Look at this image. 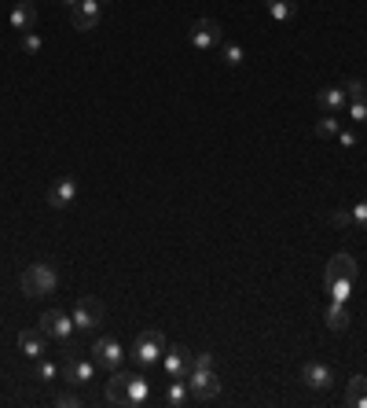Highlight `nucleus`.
Instances as JSON below:
<instances>
[{"label": "nucleus", "mask_w": 367, "mask_h": 408, "mask_svg": "<svg viewBox=\"0 0 367 408\" xmlns=\"http://www.w3.org/2000/svg\"><path fill=\"white\" fill-rule=\"evenodd\" d=\"M55 283H59V276H55V269L48 265V261H37V265H29V269L22 272V295H29V298L52 295Z\"/></svg>", "instance_id": "1"}, {"label": "nucleus", "mask_w": 367, "mask_h": 408, "mask_svg": "<svg viewBox=\"0 0 367 408\" xmlns=\"http://www.w3.org/2000/svg\"><path fill=\"white\" fill-rule=\"evenodd\" d=\"M41 331H44L48 338L62 342L67 350H74V331H77V324H74V317L62 313V309H48V313L41 317Z\"/></svg>", "instance_id": "2"}, {"label": "nucleus", "mask_w": 367, "mask_h": 408, "mask_svg": "<svg viewBox=\"0 0 367 408\" xmlns=\"http://www.w3.org/2000/svg\"><path fill=\"white\" fill-rule=\"evenodd\" d=\"M166 335L162 331H143L136 338V346H133V361L143 364V368H151L154 361H162V353H166Z\"/></svg>", "instance_id": "3"}, {"label": "nucleus", "mask_w": 367, "mask_h": 408, "mask_svg": "<svg viewBox=\"0 0 367 408\" xmlns=\"http://www.w3.org/2000/svg\"><path fill=\"white\" fill-rule=\"evenodd\" d=\"M187 386H191V397H199V401H213L220 394V379L213 375V368H191Z\"/></svg>", "instance_id": "4"}, {"label": "nucleus", "mask_w": 367, "mask_h": 408, "mask_svg": "<svg viewBox=\"0 0 367 408\" xmlns=\"http://www.w3.org/2000/svg\"><path fill=\"white\" fill-rule=\"evenodd\" d=\"M220 41H225V30H220L217 19H199L191 26V44H195L199 52H213Z\"/></svg>", "instance_id": "5"}, {"label": "nucleus", "mask_w": 367, "mask_h": 408, "mask_svg": "<svg viewBox=\"0 0 367 408\" xmlns=\"http://www.w3.org/2000/svg\"><path fill=\"white\" fill-rule=\"evenodd\" d=\"M92 361L95 368H110V371H118L121 361H125V350L118 346L114 338H95V346H92Z\"/></svg>", "instance_id": "6"}, {"label": "nucleus", "mask_w": 367, "mask_h": 408, "mask_svg": "<svg viewBox=\"0 0 367 408\" xmlns=\"http://www.w3.org/2000/svg\"><path fill=\"white\" fill-rule=\"evenodd\" d=\"M70 317H74V324H77V331H92L95 324L103 320V305L95 302V298H77Z\"/></svg>", "instance_id": "7"}, {"label": "nucleus", "mask_w": 367, "mask_h": 408, "mask_svg": "<svg viewBox=\"0 0 367 408\" xmlns=\"http://www.w3.org/2000/svg\"><path fill=\"white\" fill-rule=\"evenodd\" d=\"M338 280H356V257L353 254H334L331 257V265L323 272V287L338 283Z\"/></svg>", "instance_id": "8"}, {"label": "nucleus", "mask_w": 367, "mask_h": 408, "mask_svg": "<svg viewBox=\"0 0 367 408\" xmlns=\"http://www.w3.org/2000/svg\"><path fill=\"white\" fill-rule=\"evenodd\" d=\"M162 368L169 379H187V371H191V353L184 346H173L162 353Z\"/></svg>", "instance_id": "9"}, {"label": "nucleus", "mask_w": 367, "mask_h": 408, "mask_svg": "<svg viewBox=\"0 0 367 408\" xmlns=\"http://www.w3.org/2000/svg\"><path fill=\"white\" fill-rule=\"evenodd\" d=\"M301 383L312 386V390H327L334 383V371L320 361H309V364H301Z\"/></svg>", "instance_id": "10"}, {"label": "nucleus", "mask_w": 367, "mask_h": 408, "mask_svg": "<svg viewBox=\"0 0 367 408\" xmlns=\"http://www.w3.org/2000/svg\"><path fill=\"white\" fill-rule=\"evenodd\" d=\"M62 375H67L70 386H85V383H92V375H95V361H85V357H70L67 368H62Z\"/></svg>", "instance_id": "11"}, {"label": "nucleus", "mask_w": 367, "mask_h": 408, "mask_svg": "<svg viewBox=\"0 0 367 408\" xmlns=\"http://www.w3.org/2000/svg\"><path fill=\"white\" fill-rule=\"evenodd\" d=\"M74 199H77V181L74 177H62V181L48 191V206L52 210H67V206H74Z\"/></svg>", "instance_id": "12"}, {"label": "nucleus", "mask_w": 367, "mask_h": 408, "mask_svg": "<svg viewBox=\"0 0 367 408\" xmlns=\"http://www.w3.org/2000/svg\"><path fill=\"white\" fill-rule=\"evenodd\" d=\"M100 15H103L100 0H81L74 8V30H95L100 26Z\"/></svg>", "instance_id": "13"}, {"label": "nucleus", "mask_w": 367, "mask_h": 408, "mask_svg": "<svg viewBox=\"0 0 367 408\" xmlns=\"http://www.w3.org/2000/svg\"><path fill=\"white\" fill-rule=\"evenodd\" d=\"M107 401L129 408V371H114V375H110V383H107Z\"/></svg>", "instance_id": "14"}, {"label": "nucleus", "mask_w": 367, "mask_h": 408, "mask_svg": "<svg viewBox=\"0 0 367 408\" xmlns=\"http://www.w3.org/2000/svg\"><path fill=\"white\" fill-rule=\"evenodd\" d=\"M8 19H11V30H22V34H26V30L37 26V8L29 4V0H19V4L11 8Z\"/></svg>", "instance_id": "15"}, {"label": "nucleus", "mask_w": 367, "mask_h": 408, "mask_svg": "<svg viewBox=\"0 0 367 408\" xmlns=\"http://www.w3.org/2000/svg\"><path fill=\"white\" fill-rule=\"evenodd\" d=\"M147 397H151V383L143 379V375H133L129 371V408L147 404Z\"/></svg>", "instance_id": "16"}, {"label": "nucleus", "mask_w": 367, "mask_h": 408, "mask_svg": "<svg viewBox=\"0 0 367 408\" xmlns=\"http://www.w3.org/2000/svg\"><path fill=\"white\" fill-rule=\"evenodd\" d=\"M19 350L26 353V357H34V361H37V357H44L48 350H44V331H22L19 335Z\"/></svg>", "instance_id": "17"}, {"label": "nucleus", "mask_w": 367, "mask_h": 408, "mask_svg": "<svg viewBox=\"0 0 367 408\" xmlns=\"http://www.w3.org/2000/svg\"><path fill=\"white\" fill-rule=\"evenodd\" d=\"M323 320H327L331 331H345L349 328V309H345V302H331L327 313H323Z\"/></svg>", "instance_id": "18"}, {"label": "nucleus", "mask_w": 367, "mask_h": 408, "mask_svg": "<svg viewBox=\"0 0 367 408\" xmlns=\"http://www.w3.org/2000/svg\"><path fill=\"white\" fill-rule=\"evenodd\" d=\"M316 100H320V107L323 110H342V107H349V96H345V89H320V96H316Z\"/></svg>", "instance_id": "19"}, {"label": "nucleus", "mask_w": 367, "mask_h": 408, "mask_svg": "<svg viewBox=\"0 0 367 408\" xmlns=\"http://www.w3.org/2000/svg\"><path fill=\"white\" fill-rule=\"evenodd\" d=\"M187 397H191V386H187V379H169V390H166V404L180 408Z\"/></svg>", "instance_id": "20"}, {"label": "nucleus", "mask_w": 367, "mask_h": 408, "mask_svg": "<svg viewBox=\"0 0 367 408\" xmlns=\"http://www.w3.org/2000/svg\"><path fill=\"white\" fill-rule=\"evenodd\" d=\"M345 401L353 404V408H367V379H363V375H356V379L349 383V390H345Z\"/></svg>", "instance_id": "21"}, {"label": "nucleus", "mask_w": 367, "mask_h": 408, "mask_svg": "<svg viewBox=\"0 0 367 408\" xmlns=\"http://www.w3.org/2000/svg\"><path fill=\"white\" fill-rule=\"evenodd\" d=\"M268 15L276 23H291L294 19V0H268Z\"/></svg>", "instance_id": "22"}, {"label": "nucleus", "mask_w": 367, "mask_h": 408, "mask_svg": "<svg viewBox=\"0 0 367 408\" xmlns=\"http://www.w3.org/2000/svg\"><path fill=\"white\" fill-rule=\"evenodd\" d=\"M327 295H331V302H349V298H353V280L327 283Z\"/></svg>", "instance_id": "23"}, {"label": "nucleus", "mask_w": 367, "mask_h": 408, "mask_svg": "<svg viewBox=\"0 0 367 408\" xmlns=\"http://www.w3.org/2000/svg\"><path fill=\"white\" fill-rule=\"evenodd\" d=\"M220 59H225L228 63V67H243V44H225V48H220Z\"/></svg>", "instance_id": "24"}, {"label": "nucleus", "mask_w": 367, "mask_h": 408, "mask_svg": "<svg viewBox=\"0 0 367 408\" xmlns=\"http://www.w3.org/2000/svg\"><path fill=\"white\" fill-rule=\"evenodd\" d=\"M349 118H353V122H367V92L356 96V100H349Z\"/></svg>", "instance_id": "25"}, {"label": "nucleus", "mask_w": 367, "mask_h": 408, "mask_svg": "<svg viewBox=\"0 0 367 408\" xmlns=\"http://www.w3.org/2000/svg\"><path fill=\"white\" fill-rule=\"evenodd\" d=\"M316 136H338V118H334V114H327V118H320L316 122Z\"/></svg>", "instance_id": "26"}, {"label": "nucleus", "mask_w": 367, "mask_h": 408, "mask_svg": "<svg viewBox=\"0 0 367 408\" xmlns=\"http://www.w3.org/2000/svg\"><path fill=\"white\" fill-rule=\"evenodd\" d=\"M55 375H59V368H55L52 361H44V357H37V379H41V383H52Z\"/></svg>", "instance_id": "27"}, {"label": "nucleus", "mask_w": 367, "mask_h": 408, "mask_svg": "<svg viewBox=\"0 0 367 408\" xmlns=\"http://www.w3.org/2000/svg\"><path fill=\"white\" fill-rule=\"evenodd\" d=\"M41 48H44V41L34 34V30H26V34H22V52L34 56V52H41Z\"/></svg>", "instance_id": "28"}, {"label": "nucleus", "mask_w": 367, "mask_h": 408, "mask_svg": "<svg viewBox=\"0 0 367 408\" xmlns=\"http://www.w3.org/2000/svg\"><path fill=\"white\" fill-rule=\"evenodd\" d=\"M55 404H59V408H77V404H81V397L70 394V390H62V394L55 397Z\"/></svg>", "instance_id": "29"}, {"label": "nucleus", "mask_w": 367, "mask_h": 408, "mask_svg": "<svg viewBox=\"0 0 367 408\" xmlns=\"http://www.w3.org/2000/svg\"><path fill=\"white\" fill-rule=\"evenodd\" d=\"M191 368H213V353H191Z\"/></svg>", "instance_id": "30"}, {"label": "nucleus", "mask_w": 367, "mask_h": 408, "mask_svg": "<svg viewBox=\"0 0 367 408\" xmlns=\"http://www.w3.org/2000/svg\"><path fill=\"white\" fill-rule=\"evenodd\" d=\"M363 92H367L363 81H345V96H349V100H356V96H363Z\"/></svg>", "instance_id": "31"}, {"label": "nucleus", "mask_w": 367, "mask_h": 408, "mask_svg": "<svg viewBox=\"0 0 367 408\" xmlns=\"http://www.w3.org/2000/svg\"><path fill=\"white\" fill-rule=\"evenodd\" d=\"M349 221H353V214H345V210H334L331 214V224H338V228H345Z\"/></svg>", "instance_id": "32"}, {"label": "nucleus", "mask_w": 367, "mask_h": 408, "mask_svg": "<svg viewBox=\"0 0 367 408\" xmlns=\"http://www.w3.org/2000/svg\"><path fill=\"white\" fill-rule=\"evenodd\" d=\"M353 221H356L360 228H367V203H360V206H353Z\"/></svg>", "instance_id": "33"}, {"label": "nucleus", "mask_w": 367, "mask_h": 408, "mask_svg": "<svg viewBox=\"0 0 367 408\" xmlns=\"http://www.w3.org/2000/svg\"><path fill=\"white\" fill-rule=\"evenodd\" d=\"M338 140H342V148H353V144H356V133H342V129H338Z\"/></svg>", "instance_id": "34"}, {"label": "nucleus", "mask_w": 367, "mask_h": 408, "mask_svg": "<svg viewBox=\"0 0 367 408\" xmlns=\"http://www.w3.org/2000/svg\"><path fill=\"white\" fill-rule=\"evenodd\" d=\"M62 4H67V8H77V4H81V0H62Z\"/></svg>", "instance_id": "35"}, {"label": "nucleus", "mask_w": 367, "mask_h": 408, "mask_svg": "<svg viewBox=\"0 0 367 408\" xmlns=\"http://www.w3.org/2000/svg\"><path fill=\"white\" fill-rule=\"evenodd\" d=\"M100 4H103V0H100Z\"/></svg>", "instance_id": "36"}]
</instances>
